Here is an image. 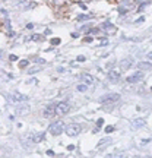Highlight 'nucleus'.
<instances>
[{
  "label": "nucleus",
  "instance_id": "obj_1",
  "mask_svg": "<svg viewBox=\"0 0 152 158\" xmlns=\"http://www.w3.org/2000/svg\"><path fill=\"white\" fill-rule=\"evenodd\" d=\"M63 129H64L63 122H54V123H51V124H50V127H48L50 133H51V135H54V136L60 135V133L63 132Z\"/></svg>",
  "mask_w": 152,
  "mask_h": 158
},
{
  "label": "nucleus",
  "instance_id": "obj_2",
  "mask_svg": "<svg viewBox=\"0 0 152 158\" xmlns=\"http://www.w3.org/2000/svg\"><path fill=\"white\" fill-rule=\"evenodd\" d=\"M69 110H70V105H69V103H58L56 107H54V111H56V114H58V116H64V114L69 113Z\"/></svg>",
  "mask_w": 152,
  "mask_h": 158
},
{
  "label": "nucleus",
  "instance_id": "obj_3",
  "mask_svg": "<svg viewBox=\"0 0 152 158\" xmlns=\"http://www.w3.org/2000/svg\"><path fill=\"white\" fill-rule=\"evenodd\" d=\"M81 130H82V126L78 124V123H72V124H69L66 127V133L69 136H78L81 133Z\"/></svg>",
  "mask_w": 152,
  "mask_h": 158
},
{
  "label": "nucleus",
  "instance_id": "obj_4",
  "mask_svg": "<svg viewBox=\"0 0 152 158\" xmlns=\"http://www.w3.org/2000/svg\"><path fill=\"white\" fill-rule=\"evenodd\" d=\"M119 98H120V95L116 94V92H111V94H107V95H103L101 98H99V103L101 104H105V103H116V101H119Z\"/></svg>",
  "mask_w": 152,
  "mask_h": 158
},
{
  "label": "nucleus",
  "instance_id": "obj_5",
  "mask_svg": "<svg viewBox=\"0 0 152 158\" xmlns=\"http://www.w3.org/2000/svg\"><path fill=\"white\" fill-rule=\"evenodd\" d=\"M142 79H143V73L136 72L134 75H130V76L127 78V82H129V84H138V82H140Z\"/></svg>",
  "mask_w": 152,
  "mask_h": 158
},
{
  "label": "nucleus",
  "instance_id": "obj_6",
  "mask_svg": "<svg viewBox=\"0 0 152 158\" xmlns=\"http://www.w3.org/2000/svg\"><path fill=\"white\" fill-rule=\"evenodd\" d=\"M9 101L12 103H19V101H27V95L18 94V92H13V94L9 95Z\"/></svg>",
  "mask_w": 152,
  "mask_h": 158
},
{
  "label": "nucleus",
  "instance_id": "obj_7",
  "mask_svg": "<svg viewBox=\"0 0 152 158\" xmlns=\"http://www.w3.org/2000/svg\"><path fill=\"white\" fill-rule=\"evenodd\" d=\"M81 81L86 85H91V84H94V78L91 76L89 73H82L81 75Z\"/></svg>",
  "mask_w": 152,
  "mask_h": 158
},
{
  "label": "nucleus",
  "instance_id": "obj_8",
  "mask_svg": "<svg viewBox=\"0 0 152 158\" xmlns=\"http://www.w3.org/2000/svg\"><path fill=\"white\" fill-rule=\"evenodd\" d=\"M119 79H120V73L117 70H110L108 72V81L110 82H117Z\"/></svg>",
  "mask_w": 152,
  "mask_h": 158
},
{
  "label": "nucleus",
  "instance_id": "obj_9",
  "mask_svg": "<svg viewBox=\"0 0 152 158\" xmlns=\"http://www.w3.org/2000/svg\"><path fill=\"white\" fill-rule=\"evenodd\" d=\"M43 114H44V117H47V119L53 117L54 114H56V111H54V107H45L44 111H43Z\"/></svg>",
  "mask_w": 152,
  "mask_h": 158
},
{
  "label": "nucleus",
  "instance_id": "obj_10",
  "mask_svg": "<svg viewBox=\"0 0 152 158\" xmlns=\"http://www.w3.org/2000/svg\"><path fill=\"white\" fill-rule=\"evenodd\" d=\"M132 59H124V60H121V63H120V66H121V69L123 70H127L129 68H132Z\"/></svg>",
  "mask_w": 152,
  "mask_h": 158
},
{
  "label": "nucleus",
  "instance_id": "obj_11",
  "mask_svg": "<svg viewBox=\"0 0 152 158\" xmlns=\"http://www.w3.org/2000/svg\"><path fill=\"white\" fill-rule=\"evenodd\" d=\"M111 142H113L111 138H104V139H101V140L98 142V148L101 149V148H104V146H108V145L111 144Z\"/></svg>",
  "mask_w": 152,
  "mask_h": 158
},
{
  "label": "nucleus",
  "instance_id": "obj_12",
  "mask_svg": "<svg viewBox=\"0 0 152 158\" xmlns=\"http://www.w3.org/2000/svg\"><path fill=\"white\" fill-rule=\"evenodd\" d=\"M44 136H45L44 133H38V135H29V140L35 144V142H40V140L44 139Z\"/></svg>",
  "mask_w": 152,
  "mask_h": 158
},
{
  "label": "nucleus",
  "instance_id": "obj_13",
  "mask_svg": "<svg viewBox=\"0 0 152 158\" xmlns=\"http://www.w3.org/2000/svg\"><path fill=\"white\" fill-rule=\"evenodd\" d=\"M142 126H145V120H143V119H136V120L132 123V127H133V129H138V127H142Z\"/></svg>",
  "mask_w": 152,
  "mask_h": 158
},
{
  "label": "nucleus",
  "instance_id": "obj_14",
  "mask_svg": "<svg viewBox=\"0 0 152 158\" xmlns=\"http://www.w3.org/2000/svg\"><path fill=\"white\" fill-rule=\"evenodd\" d=\"M103 29H104V31H107V29H108V31L111 32V34H114V32H116L114 27H113L110 22H104V23H103Z\"/></svg>",
  "mask_w": 152,
  "mask_h": 158
},
{
  "label": "nucleus",
  "instance_id": "obj_15",
  "mask_svg": "<svg viewBox=\"0 0 152 158\" xmlns=\"http://www.w3.org/2000/svg\"><path fill=\"white\" fill-rule=\"evenodd\" d=\"M139 68L142 69V70H151L152 63H139Z\"/></svg>",
  "mask_w": 152,
  "mask_h": 158
},
{
  "label": "nucleus",
  "instance_id": "obj_16",
  "mask_svg": "<svg viewBox=\"0 0 152 158\" xmlns=\"http://www.w3.org/2000/svg\"><path fill=\"white\" fill-rule=\"evenodd\" d=\"M76 89L79 91V92H86V89H88V85H86V84H79V85L76 86Z\"/></svg>",
  "mask_w": 152,
  "mask_h": 158
},
{
  "label": "nucleus",
  "instance_id": "obj_17",
  "mask_svg": "<svg viewBox=\"0 0 152 158\" xmlns=\"http://www.w3.org/2000/svg\"><path fill=\"white\" fill-rule=\"evenodd\" d=\"M32 40L34 41H44V37L40 35V34H35V35H32Z\"/></svg>",
  "mask_w": 152,
  "mask_h": 158
},
{
  "label": "nucleus",
  "instance_id": "obj_18",
  "mask_svg": "<svg viewBox=\"0 0 152 158\" xmlns=\"http://www.w3.org/2000/svg\"><path fill=\"white\" fill-rule=\"evenodd\" d=\"M88 19H91V16H86V15H79V16H78V21H79V22H82V21H88Z\"/></svg>",
  "mask_w": 152,
  "mask_h": 158
},
{
  "label": "nucleus",
  "instance_id": "obj_19",
  "mask_svg": "<svg viewBox=\"0 0 152 158\" xmlns=\"http://www.w3.org/2000/svg\"><path fill=\"white\" fill-rule=\"evenodd\" d=\"M28 63H29L28 60H21V63H19V68H21V69H22V68H27Z\"/></svg>",
  "mask_w": 152,
  "mask_h": 158
},
{
  "label": "nucleus",
  "instance_id": "obj_20",
  "mask_svg": "<svg viewBox=\"0 0 152 158\" xmlns=\"http://www.w3.org/2000/svg\"><path fill=\"white\" fill-rule=\"evenodd\" d=\"M60 41H62L60 38H53V40H51V44H53V45H58V44H60Z\"/></svg>",
  "mask_w": 152,
  "mask_h": 158
},
{
  "label": "nucleus",
  "instance_id": "obj_21",
  "mask_svg": "<svg viewBox=\"0 0 152 158\" xmlns=\"http://www.w3.org/2000/svg\"><path fill=\"white\" fill-rule=\"evenodd\" d=\"M32 7H35V3H34V2H31V3H28V6H25L23 9H25V10H28V9H32Z\"/></svg>",
  "mask_w": 152,
  "mask_h": 158
},
{
  "label": "nucleus",
  "instance_id": "obj_22",
  "mask_svg": "<svg viewBox=\"0 0 152 158\" xmlns=\"http://www.w3.org/2000/svg\"><path fill=\"white\" fill-rule=\"evenodd\" d=\"M40 70H41V68H32V69H29V75H32L35 72H40Z\"/></svg>",
  "mask_w": 152,
  "mask_h": 158
},
{
  "label": "nucleus",
  "instance_id": "obj_23",
  "mask_svg": "<svg viewBox=\"0 0 152 158\" xmlns=\"http://www.w3.org/2000/svg\"><path fill=\"white\" fill-rule=\"evenodd\" d=\"M104 124V119H98L97 120V127H101Z\"/></svg>",
  "mask_w": 152,
  "mask_h": 158
},
{
  "label": "nucleus",
  "instance_id": "obj_24",
  "mask_svg": "<svg viewBox=\"0 0 152 158\" xmlns=\"http://www.w3.org/2000/svg\"><path fill=\"white\" fill-rule=\"evenodd\" d=\"M35 63L41 64V66H44V64H45V60H44V59H37V60H35Z\"/></svg>",
  "mask_w": 152,
  "mask_h": 158
},
{
  "label": "nucleus",
  "instance_id": "obj_25",
  "mask_svg": "<svg viewBox=\"0 0 152 158\" xmlns=\"http://www.w3.org/2000/svg\"><path fill=\"white\" fill-rule=\"evenodd\" d=\"M113 130H114V127H113V126H107V127H105V133H110V132H113Z\"/></svg>",
  "mask_w": 152,
  "mask_h": 158
},
{
  "label": "nucleus",
  "instance_id": "obj_26",
  "mask_svg": "<svg viewBox=\"0 0 152 158\" xmlns=\"http://www.w3.org/2000/svg\"><path fill=\"white\" fill-rule=\"evenodd\" d=\"M89 32H91V34H98L99 29H98V28H92V29H89Z\"/></svg>",
  "mask_w": 152,
  "mask_h": 158
},
{
  "label": "nucleus",
  "instance_id": "obj_27",
  "mask_svg": "<svg viewBox=\"0 0 152 158\" xmlns=\"http://www.w3.org/2000/svg\"><path fill=\"white\" fill-rule=\"evenodd\" d=\"M83 41H85V43H92V37H85Z\"/></svg>",
  "mask_w": 152,
  "mask_h": 158
},
{
  "label": "nucleus",
  "instance_id": "obj_28",
  "mask_svg": "<svg viewBox=\"0 0 152 158\" xmlns=\"http://www.w3.org/2000/svg\"><path fill=\"white\" fill-rule=\"evenodd\" d=\"M78 62H85V56H78Z\"/></svg>",
  "mask_w": 152,
  "mask_h": 158
},
{
  "label": "nucleus",
  "instance_id": "obj_29",
  "mask_svg": "<svg viewBox=\"0 0 152 158\" xmlns=\"http://www.w3.org/2000/svg\"><path fill=\"white\" fill-rule=\"evenodd\" d=\"M9 59L12 60V62H15V60H18V57H16V56H15V54H12V56H10V57H9Z\"/></svg>",
  "mask_w": 152,
  "mask_h": 158
},
{
  "label": "nucleus",
  "instance_id": "obj_30",
  "mask_svg": "<svg viewBox=\"0 0 152 158\" xmlns=\"http://www.w3.org/2000/svg\"><path fill=\"white\" fill-rule=\"evenodd\" d=\"M67 149H69V151H73V149H75V145H69V146H67Z\"/></svg>",
  "mask_w": 152,
  "mask_h": 158
},
{
  "label": "nucleus",
  "instance_id": "obj_31",
  "mask_svg": "<svg viewBox=\"0 0 152 158\" xmlns=\"http://www.w3.org/2000/svg\"><path fill=\"white\" fill-rule=\"evenodd\" d=\"M32 28H34V25H32V23H28V25H27V29H32Z\"/></svg>",
  "mask_w": 152,
  "mask_h": 158
},
{
  "label": "nucleus",
  "instance_id": "obj_32",
  "mask_svg": "<svg viewBox=\"0 0 152 158\" xmlns=\"http://www.w3.org/2000/svg\"><path fill=\"white\" fill-rule=\"evenodd\" d=\"M51 34V29H45V35H50Z\"/></svg>",
  "mask_w": 152,
  "mask_h": 158
},
{
  "label": "nucleus",
  "instance_id": "obj_33",
  "mask_svg": "<svg viewBox=\"0 0 152 158\" xmlns=\"http://www.w3.org/2000/svg\"><path fill=\"white\" fill-rule=\"evenodd\" d=\"M47 155H54V152L51 151V149H50V151H47Z\"/></svg>",
  "mask_w": 152,
  "mask_h": 158
},
{
  "label": "nucleus",
  "instance_id": "obj_34",
  "mask_svg": "<svg viewBox=\"0 0 152 158\" xmlns=\"http://www.w3.org/2000/svg\"><path fill=\"white\" fill-rule=\"evenodd\" d=\"M148 59H149V60L152 62V53H148Z\"/></svg>",
  "mask_w": 152,
  "mask_h": 158
}]
</instances>
